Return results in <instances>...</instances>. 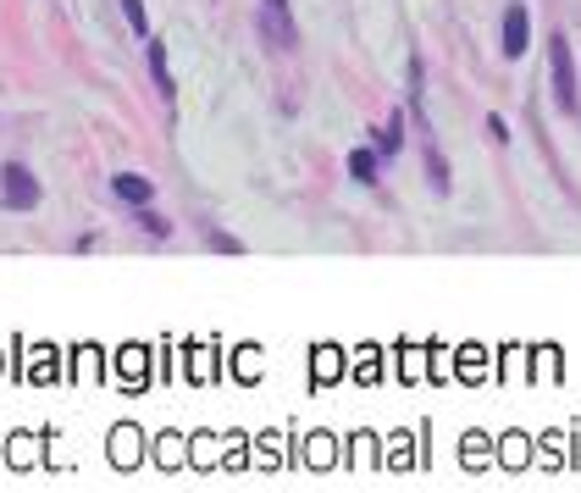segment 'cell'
Segmentation results:
<instances>
[{
	"mask_svg": "<svg viewBox=\"0 0 581 493\" xmlns=\"http://www.w3.org/2000/svg\"><path fill=\"white\" fill-rule=\"evenodd\" d=\"M0 194H6L12 211H34L39 205V178L23 167V161H12V167H0Z\"/></svg>",
	"mask_w": 581,
	"mask_h": 493,
	"instance_id": "6da1fadb",
	"label": "cell"
},
{
	"mask_svg": "<svg viewBox=\"0 0 581 493\" xmlns=\"http://www.w3.org/2000/svg\"><path fill=\"white\" fill-rule=\"evenodd\" d=\"M404 145V128H399V117H388L382 128H371V150H382V156H393V150Z\"/></svg>",
	"mask_w": 581,
	"mask_h": 493,
	"instance_id": "52a82bcc",
	"label": "cell"
},
{
	"mask_svg": "<svg viewBox=\"0 0 581 493\" xmlns=\"http://www.w3.org/2000/svg\"><path fill=\"white\" fill-rule=\"evenodd\" d=\"M261 34L272 39L277 50H294L299 28H294V17H288V0H261Z\"/></svg>",
	"mask_w": 581,
	"mask_h": 493,
	"instance_id": "3957f363",
	"label": "cell"
},
{
	"mask_svg": "<svg viewBox=\"0 0 581 493\" xmlns=\"http://www.w3.org/2000/svg\"><path fill=\"white\" fill-rule=\"evenodd\" d=\"M111 189H117V200H128V205H150L155 183L139 178V172H117V178H111Z\"/></svg>",
	"mask_w": 581,
	"mask_h": 493,
	"instance_id": "5b68a950",
	"label": "cell"
},
{
	"mask_svg": "<svg viewBox=\"0 0 581 493\" xmlns=\"http://www.w3.org/2000/svg\"><path fill=\"white\" fill-rule=\"evenodd\" d=\"M526 45H532V23H526V6L515 0V6H504V56L521 61Z\"/></svg>",
	"mask_w": 581,
	"mask_h": 493,
	"instance_id": "277c9868",
	"label": "cell"
},
{
	"mask_svg": "<svg viewBox=\"0 0 581 493\" xmlns=\"http://www.w3.org/2000/svg\"><path fill=\"white\" fill-rule=\"evenodd\" d=\"M139 222L155 233V239H166V233H172V222H166V217H155V211H139Z\"/></svg>",
	"mask_w": 581,
	"mask_h": 493,
	"instance_id": "30bf717a",
	"label": "cell"
},
{
	"mask_svg": "<svg viewBox=\"0 0 581 493\" xmlns=\"http://www.w3.org/2000/svg\"><path fill=\"white\" fill-rule=\"evenodd\" d=\"M548 61H554V100L565 111H576V61H570V39L554 34V45H548Z\"/></svg>",
	"mask_w": 581,
	"mask_h": 493,
	"instance_id": "7a4b0ae2",
	"label": "cell"
},
{
	"mask_svg": "<svg viewBox=\"0 0 581 493\" xmlns=\"http://www.w3.org/2000/svg\"><path fill=\"white\" fill-rule=\"evenodd\" d=\"M150 78H155V89H161V100H172V67H166L161 39H150Z\"/></svg>",
	"mask_w": 581,
	"mask_h": 493,
	"instance_id": "8992f818",
	"label": "cell"
},
{
	"mask_svg": "<svg viewBox=\"0 0 581 493\" xmlns=\"http://www.w3.org/2000/svg\"><path fill=\"white\" fill-rule=\"evenodd\" d=\"M349 172H355V183H377V150H355Z\"/></svg>",
	"mask_w": 581,
	"mask_h": 493,
	"instance_id": "ba28073f",
	"label": "cell"
},
{
	"mask_svg": "<svg viewBox=\"0 0 581 493\" xmlns=\"http://www.w3.org/2000/svg\"><path fill=\"white\" fill-rule=\"evenodd\" d=\"M117 6H122V17H128V28H133V34H139V39H150V23H144V6H139V0H117Z\"/></svg>",
	"mask_w": 581,
	"mask_h": 493,
	"instance_id": "9c48e42d",
	"label": "cell"
}]
</instances>
